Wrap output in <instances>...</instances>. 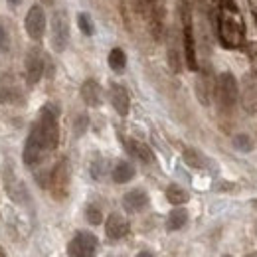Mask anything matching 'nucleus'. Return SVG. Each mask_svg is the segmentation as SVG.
Masks as SVG:
<instances>
[{
    "label": "nucleus",
    "mask_w": 257,
    "mask_h": 257,
    "mask_svg": "<svg viewBox=\"0 0 257 257\" xmlns=\"http://www.w3.org/2000/svg\"><path fill=\"white\" fill-rule=\"evenodd\" d=\"M46 153H48V151L44 149V145H42V141L38 139V135H36L34 131H30V135H28V139H26V145H24V155H22L24 164H28V166L38 164V162L46 157Z\"/></svg>",
    "instance_id": "9d476101"
},
{
    "label": "nucleus",
    "mask_w": 257,
    "mask_h": 257,
    "mask_svg": "<svg viewBox=\"0 0 257 257\" xmlns=\"http://www.w3.org/2000/svg\"><path fill=\"white\" fill-rule=\"evenodd\" d=\"M20 89H18V85L12 81V77L10 75H2L0 77V103H16V101H20Z\"/></svg>",
    "instance_id": "ddd939ff"
},
{
    "label": "nucleus",
    "mask_w": 257,
    "mask_h": 257,
    "mask_svg": "<svg viewBox=\"0 0 257 257\" xmlns=\"http://www.w3.org/2000/svg\"><path fill=\"white\" fill-rule=\"evenodd\" d=\"M180 14H182V40H184V58H186V65H188V69L198 71L196 44H194V30H192V14H190L188 4L182 2Z\"/></svg>",
    "instance_id": "7ed1b4c3"
},
{
    "label": "nucleus",
    "mask_w": 257,
    "mask_h": 257,
    "mask_svg": "<svg viewBox=\"0 0 257 257\" xmlns=\"http://www.w3.org/2000/svg\"><path fill=\"white\" fill-rule=\"evenodd\" d=\"M214 91H216V85H214V81H212V75H210V73H200V77H198V81H196L198 99H200L204 105H208V103H210V97H212Z\"/></svg>",
    "instance_id": "f3484780"
},
{
    "label": "nucleus",
    "mask_w": 257,
    "mask_h": 257,
    "mask_svg": "<svg viewBox=\"0 0 257 257\" xmlns=\"http://www.w3.org/2000/svg\"><path fill=\"white\" fill-rule=\"evenodd\" d=\"M233 147L237 149V151H243V153H249L251 149H253V141H251V137L249 135H235L233 137Z\"/></svg>",
    "instance_id": "393cba45"
},
{
    "label": "nucleus",
    "mask_w": 257,
    "mask_h": 257,
    "mask_svg": "<svg viewBox=\"0 0 257 257\" xmlns=\"http://www.w3.org/2000/svg\"><path fill=\"white\" fill-rule=\"evenodd\" d=\"M105 231L111 239H121L125 237L128 231V222L121 216V214H111L107 218V224H105Z\"/></svg>",
    "instance_id": "f8f14e48"
},
{
    "label": "nucleus",
    "mask_w": 257,
    "mask_h": 257,
    "mask_svg": "<svg viewBox=\"0 0 257 257\" xmlns=\"http://www.w3.org/2000/svg\"><path fill=\"white\" fill-rule=\"evenodd\" d=\"M166 200L170 204H174V206H180V204H186L188 202V194H186V190H182L180 186L172 184V186L166 188Z\"/></svg>",
    "instance_id": "4be33fe9"
},
{
    "label": "nucleus",
    "mask_w": 257,
    "mask_h": 257,
    "mask_svg": "<svg viewBox=\"0 0 257 257\" xmlns=\"http://www.w3.org/2000/svg\"><path fill=\"white\" fill-rule=\"evenodd\" d=\"M128 149L131 153L143 162H153V151L145 145V143H139V141H131L128 143Z\"/></svg>",
    "instance_id": "aec40b11"
},
{
    "label": "nucleus",
    "mask_w": 257,
    "mask_h": 257,
    "mask_svg": "<svg viewBox=\"0 0 257 257\" xmlns=\"http://www.w3.org/2000/svg\"><path fill=\"white\" fill-rule=\"evenodd\" d=\"M87 128V117L85 115H81L79 119H77V127H75V135H81L83 131Z\"/></svg>",
    "instance_id": "cd10ccee"
},
{
    "label": "nucleus",
    "mask_w": 257,
    "mask_h": 257,
    "mask_svg": "<svg viewBox=\"0 0 257 257\" xmlns=\"http://www.w3.org/2000/svg\"><path fill=\"white\" fill-rule=\"evenodd\" d=\"M24 26H26V32L32 40H42V36L46 32V14H44V8L34 4L32 8L28 10L26 14V20H24Z\"/></svg>",
    "instance_id": "6e6552de"
},
{
    "label": "nucleus",
    "mask_w": 257,
    "mask_h": 257,
    "mask_svg": "<svg viewBox=\"0 0 257 257\" xmlns=\"http://www.w3.org/2000/svg\"><path fill=\"white\" fill-rule=\"evenodd\" d=\"M218 34L220 42L225 48H239L245 40V26L243 18L235 6L233 0H224L220 8V20H218Z\"/></svg>",
    "instance_id": "f257e3e1"
},
{
    "label": "nucleus",
    "mask_w": 257,
    "mask_h": 257,
    "mask_svg": "<svg viewBox=\"0 0 257 257\" xmlns=\"http://www.w3.org/2000/svg\"><path fill=\"white\" fill-rule=\"evenodd\" d=\"M243 107L249 113H257V75H245L243 79Z\"/></svg>",
    "instance_id": "9b49d317"
},
{
    "label": "nucleus",
    "mask_w": 257,
    "mask_h": 257,
    "mask_svg": "<svg viewBox=\"0 0 257 257\" xmlns=\"http://www.w3.org/2000/svg\"><path fill=\"white\" fill-rule=\"evenodd\" d=\"M95 249L97 239L91 233H77L67 245L69 257H95Z\"/></svg>",
    "instance_id": "0eeeda50"
},
{
    "label": "nucleus",
    "mask_w": 257,
    "mask_h": 257,
    "mask_svg": "<svg viewBox=\"0 0 257 257\" xmlns=\"http://www.w3.org/2000/svg\"><path fill=\"white\" fill-rule=\"evenodd\" d=\"M44 56L38 48H32L26 56V81L28 85H36L44 75Z\"/></svg>",
    "instance_id": "1a4fd4ad"
},
{
    "label": "nucleus",
    "mask_w": 257,
    "mask_h": 257,
    "mask_svg": "<svg viewBox=\"0 0 257 257\" xmlns=\"http://www.w3.org/2000/svg\"><path fill=\"white\" fill-rule=\"evenodd\" d=\"M186 220H188V214H186V210H184V208H176V210H172V212L168 214L166 227H168L170 231H176V229L184 227Z\"/></svg>",
    "instance_id": "6ab92c4d"
},
{
    "label": "nucleus",
    "mask_w": 257,
    "mask_h": 257,
    "mask_svg": "<svg viewBox=\"0 0 257 257\" xmlns=\"http://www.w3.org/2000/svg\"><path fill=\"white\" fill-rule=\"evenodd\" d=\"M77 24H79V30L85 34V36H93L95 28H93V20H91L89 14L79 12V14H77Z\"/></svg>",
    "instance_id": "5701e85b"
},
{
    "label": "nucleus",
    "mask_w": 257,
    "mask_h": 257,
    "mask_svg": "<svg viewBox=\"0 0 257 257\" xmlns=\"http://www.w3.org/2000/svg\"><path fill=\"white\" fill-rule=\"evenodd\" d=\"M133 176H135V168L125 161L117 162V166L113 168V180H115L117 184H125Z\"/></svg>",
    "instance_id": "a211bd4d"
},
{
    "label": "nucleus",
    "mask_w": 257,
    "mask_h": 257,
    "mask_svg": "<svg viewBox=\"0 0 257 257\" xmlns=\"http://www.w3.org/2000/svg\"><path fill=\"white\" fill-rule=\"evenodd\" d=\"M69 42V18L64 10L54 12L52 16V48L56 52H64Z\"/></svg>",
    "instance_id": "39448f33"
},
{
    "label": "nucleus",
    "mask_w": 257,
    "mask_h": 257,
    "mask_svg": "<svg viewBox=\"0 0 257 257\" xmlns=\"http://www.w3.org/2000/svg\"><path fill=\"white\" fill-rule=\"evenodd\" d=\"M216 97H218V103L222 109H231L237 101V81L231 73H222L216 81Z\"/></svg>",
    "instance_id": "20e7f679"
},
{
    "label": "nucleus",
    "mask_w": 257,
    "mask_h": 257,
    "mask_svg": "<svg viewBox=\"0 0 257 257\" xmlns=\"http://www.w3.org/2000/svg\"><path fill=\"white\" fill-rule=\"evenodd\" d=\"M247 257H257V253H251V255H247Z\"/></svg>",
    "instance_id": "473e14b6"
},
{
    "label": "nucleus",
    "mask_w": 257,
    "mask_h": 257,
    "mask_svg": "<svg viewBox=\"0 0 257 257\" xmlns=\"http://www.w3.org/2000/svg\"><path fill=\"white\" fill-rule=\"evenodd\" d=\"M109 65H111L113 71H119V73L125 69V65H127V56H125V52H123L121 48H113V50H111V54H109Z\"/></svg>",
    "instance_id": "412c9836"
},
{
    "label": "nucleus",
    "mask_w": 257,
    "mask_h": 257,
    "mask_svg": "<svg viewBox=\"0 0 257 257\" xmlns=\"http://www.w3.org/2000/svg\"><path fill=\"white\" fill-rule=\"evenodd\" d=\"M50 190L56 200H64L69 190V166L67 161H60L50 174Z\"/></svg>",
    "instance_id": "423d86ee"
},
{
    "label": "nucleus",
    "mask_w": 257,
    "mask_h": 257,
    "mask_svg": "<svg viewBox=\"0 0 257 257\" xmlns=\"http://www.w3.org/2000/svg\"><path fill=\"white\" fill-rule=\"evenodd\" d=\"M44 4H48V6H50V4H54V0H44Z\"/></svg>",
    "instance_id": "7c9ffc66"
},
{
    "label": "nucleus",
    "mask_w": 257,
    "mask_h": 257,
    "mask_svg": "<svg viewBox=\"0 0 257 257\" xmlns=\"http://www.w3.org/2000/svg\"><path fill=\"white\" fill-rule=\"evenodd\" d=\"M32 131L38 135V139L42 141L44 149L50 153L58 147L60 141V127H58V113L48 105L40 111V117L36 121V125L32 127Z\"/></svg>",
    "instance_id": "f03ea898"
},
{
    "label": "nucleus",
    "mask_w": 257,
    "mask_h": 257,
    "mask_svg": "<svg viewBox=\"0 0 257 257\" xmlns=\"http://www.w3.org/2000/svg\"><path fill=\"white\" fill-rule=\"evenodd\" d=\"M137 257H155V255H153L151 251H141V253H139Z\"/></svg>",
    "instance_id": "c756f323"
},
{
    "label": "nucleus",
    "mask_w": 257,
    "mask_h": 257,
    "mask_svg": "<svg viewBox=\"0 0 257 257\" xmlns=\"http://www.w3.org/2000/svg\"><path fill=\"white\" fill-rule=\"evenodd\" d=\"M4 50H8V34L0 26V52H4Z\"/></svg>",
    "instance_id": "c85d7f7f"
},
{
    "label": "nucleus",
    "mask_w": 257,
    "mask_h": 257,
    "mask_svg": "<svg viewBox=\"0 0 257 257\" xmlns=\"http://www.w3.org/2000/svg\"><path fill=\"white\" fill-rule=\"evenodd\" d=\"M184 162L188 166H192V168H202L204 166V159L196 149H186L184 151Z\"/></svg>",
    "instance_id": "b1692460"
},
{
    "label": "nucleus",
    "mask_w": 257,
    "mask_h": 257,
    "mask_svg": "<svg viewBox=\"0 0 257 257\" xmlns=\"http://www.w3.org/2000/svg\"><path fill=\"white\" fill-rule=\"evenodd\" d=\"M111 103H113V107H115V111H117L119 115L125 117V115L128 113L131 101H128L127 89H125L123 85H117V83L111 85Z\"/></svg>",
    "instance_id": "4468645a"
},
{
    "label": "nucleus",
    "mask_w": 257,
    "mask_h": 257,
    "mask_svg": "<svg viewBox=\"0 0 257 257\" xmlns=\"http://www.w3.org/2000/svg\"><path fill=\"white\" fill-rule=\"evenodd\" d=\"M81 97L83 101L89 105V107H99L101 101H103V91L99 87L95 79H87L83 85H81Z\"/></svg>",
    "instance_id": "dca6fc26"
},
{
    "label": "nucleus",
    "mask_w": 257,
    "mask_h": 257,
    "mask_svg": "<svg viewBox=\"0 0 257 257\" xmlns=\"http://www.w3.org/2000/svg\"><path fill=\"white\" fill-rule=\"evenodd\" d=\"M0 257H6L4 255V249H2V247H0Z\"/></svg>",
    "instance_id": "2f4dec72"
},
{
    "label": "nucleus",
    "mask_w": 257,
    "mask_h": 257,
    "mask_svg": "<svg viewBox=\"0 0 257 257\" xmlns=\"http://www.w3.org/2000/svg\"><path fill=\"white\" fill-rule=\"evenodd\" d=\"M224 257H231V255H224Z\"/></svg>",
    "instance_id": "72a5a7b5"
},
{
    "label": "nucleus",
    "mask_w": 257,
    "mask_h": 257,
    "mask_svg": "<svg viewBox=\"0 0 257 257\" xmlns=\"http://www.w3.org/2000/svg\"><path fill=\"white\" fill-rule=\"evenodd\" d=\"M168 65H170V69H172L174 73H178L180 67H182V65H180V54H178L174 48L168 50Z\"/></svg>",
    "instance_id": "a878e982"
},
{
    "label": "nucleus",
    "mask_w": 257,
    "mask_h": 257,
    "mask_svg": "<svg viewBox=\"0 0 257 257\" xmlns=\"http://www.w3.org/2000/svg\"><path fill=\"white\" fill-rule=\"evenodd\" d=\"M147 204H149V196L145 190H131L123 198V206L127 212H141L147 208Z\"/></svg>",
    "instance_id": "2eb2a0df"
},
{
    "label": "nucleus",
    "mask_w": 257,
    "mask_h": 257,
    "mask_svg": "<svg viewBox=\"0 0 257 257\" xmlns=\"http://www.w3.org/2000/svg\"><path fill=\"white\" fill-rule=\"evenodd\" d=\"M85 216H87V220H89V224H101V220H103V214H101V210L95 208V206H89L87 210H85Z\"/></svg>",
    "instance_id": "bb28decb"
}]
</instances>
